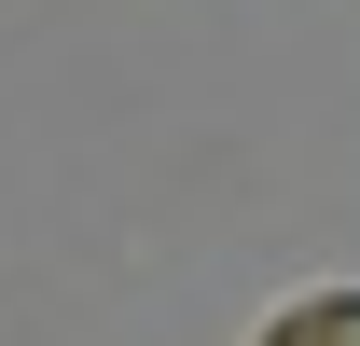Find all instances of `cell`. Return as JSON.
Returning <instances> with one entry per match:
<instances>
[{
    "instance_id": "cell-1",
    "label": "cell",
    "mask_w": 360,
    "mask_h": 346,
    "mask_svg": "<svg viewBox=\"0 0 360 346\" xmlns=\"http://www.w3.org/2000/svg\"><path fill=\"white\" fill-rule=\"evenodd\" d=\"M264 346H360V291H305V305H277Z\"/></svg>"
}]
</instances>
